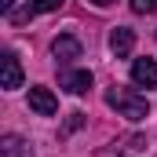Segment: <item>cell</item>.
<instances>
[{
    "mask_svg": "<svg viewBox=\"0 0 157 157\" xmlns=\"http://www.w3.org/2000/svg\"><path fill=\"white\" fill-rule=\"evenodd\" d=\"M132 80L139 88H157V62L154 59H135L132 62Z\"/></svg>",
    "mask_w": 157,
    "mask_h": 157,
    "instance_id": "6",
    "label": "cell"
},
{
    "mask_svg": "<svg viewBox=\"0 0 157 157\" xmlns=\"http://www.w3.org/2000/svg\"><path fill=\"white\" fill-rule=\"evenodd\" d=\"M132 48H135V33H132V29H124V26H117V29H113V37H110V51H113L117 59H128V55H132Z\"/></svg>",
    "mask_w": 157,
    "mask_h": 157,
    "instance_id": "8",
    "label": "cell"
},
{
    "mask_svg": "<svg viewBox=\"0 0 157 157\" xmlns=\"http://www.w3.org/2000/svg\"><path fill=\"white\" fill-rule=\"evenodd\" d=\"M4 77H0V88H7V91H15V88H22V66H18V55L15 51H4Z\"/></svg>",
    "mask_w": 157,
    "mask_h": 157,
    "instance_id": "5",
    "label": "cell"
},
{
    "mask_svg": "<svg viewBox=\"0 0 157 157\" xmlns=\"http://www.w3.org/2000/svg\"><path fill=\"white\" fill-rule=\"evenodd\" d=\"M0 154H4V157H29V146H26L18 135H4V143H0Z\"/></svg>",
    "mask_w": 157,
    "mask_h": 157,
    "instance_id": "9",
    "label": "cell"
},
{
    "mask_svg": "<svg viewBox=\"0 0 157 157\" xmlns=\"http://www.w3.org/2000/svg\"><path fill=\"white\" fill-rule=\"evenodd\" d=\"M95 7H110V4H117V0H91Z\"/></svg>",
    "mask_w": 157,
    "mask_h": 157,
    "instance_id": "13",
    "label": "cell"
},
{
    "mask_svg": "<svg viewBox=\"0 0 157 157\" xmlns=\"http://www.w3.org/2000/svg\"><path fill=\"white\" fill-rule=\"evenodd\" d=\"M59 84L70 91V95H84L91 88V70H62L59 73Z\"/></svg>",
    "mask_w": 157,
    "mask_h": 157,
    "instance_id": "4",
    "label": "cell"
},
{
    "mask_svg": "<svg viewBox=\"0 0 157 157\" xmlns=\"http://www.w3.org/2000/svg\"><path fill=\"white\" fill-rule=\"evenodd\" d=\"M29 106L37 110L40 117H55L59 113V102H55V95L48 88H29Z\"/></svg>",
    "mask_w": 157,
    "mask_h": 157,
    "instance_id": "7",
    "label": "cell"
},
{
    "mask_svg": "<svg viewBox=\"0 0 157 157\" xmlns=\"http://www.w3.org/2000/svg\"><path fill=\"white\" fill-rule=\"evenodd\" d=\"M0 11L7 15V11H15V0H0Z\"/></svg>",
    "mask_w": 157,
    "mask_h": 157,
    "instance_id": "12",
    "label": "cell"
},
{
    "mask_svg": "<svg viewBox=\"0 0 157 157\" xmlns=\"http://www.w3.org/2000/svg\"><path fill=\"white\" fill-rule=\"evenodd\" d=\"M106 102L117 110L121 117H128V121H143L146 113H150V106H146V95H139L135 88H110L106 91Z\"/></svg>",
    "mask_w": 157,
    "mask_h": 157,
    "instance_id": "1",
    "label": "cell"
},
{
    "mask_svg": "<svg viewBox=\"0 0 157 157\" xmlns=\"http://www.w3.org/2000/svg\"><path fill=\"white\" fill-rule=\"evenodd\" d=\"M51 55L66 66V62H73V59H80V40L73 37V33H59V37L51 40Z\"/></svg>",
    "mask_w": 157,
    "mask_h": 157,
    "instance_id": "3",
    "label": "cell"
},
{
    "mask_svg": "<svg viewBox=\"0 0 157 157\" xmlns=\"http://www.w3.org/2000/svg\"><path fill=\"white\" fill-rule=\"evenodd\" d=\"M132 11H135V15H154L157 0H132Z\"/></svg>",
    "mask_w": 157,
    "mask_h": 157,
    "instance_id": "10",
    "label": "cell"
},
{
    "mask_svg": "<svg viewBox=\"0 0 157 157\" xmlns=\"http://www.w3.org/2000/svg\"><path fill=\"white\" fill-rule=\"evenodd\" d=\"M62 7V0H29L26 7H18V11H7V22L11 26H26L29 18H37L44 11H59Z\"/></svg>",
    "mask_w": 157,
    "mask_h": 157,
    "instance_id": "2",
    "label": "cell"
},
{
    "mask_svg": "<svg viewBox=\"0 0 157 157\" xmlns=\"http://www.w3.org/2000/svg\"><path fill=\"white\" fill-rule=\"evenodd\" d=\"M84 124V113H70V121H66V132H73V128H80Z\"/></svg>",
    "mask_w": 157,
    "mask_h": 157,
    "instance_id": "11",
    "label": "cell"
}]
</instances>
